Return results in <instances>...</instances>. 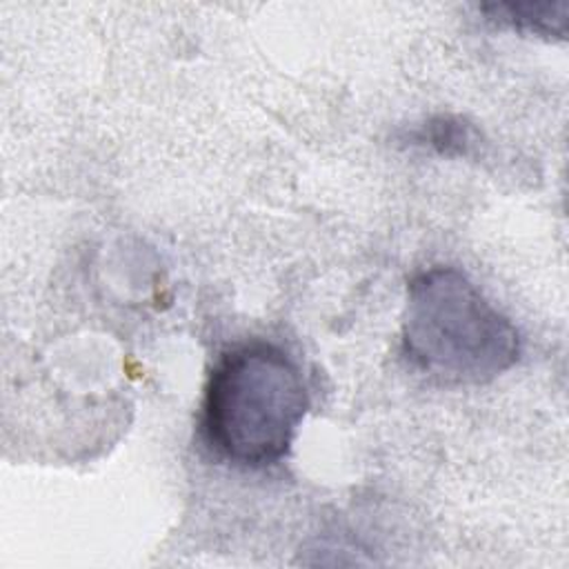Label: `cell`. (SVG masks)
Instances as JSON below:
<instances>
[{
	"label": "cell",
	"instance_id": "1",
	"mask_svg": "<svg viewBox=\"0 0 569 569\" xmlns=\"http://www.w3.org/2000/svg\"><path fill=\"white\" fill-rule=\"evenodd\" d=\"M307 411L309 389L298 362L273 342L247 340L216 360L200 429L218 458L262 469L289 453Z\"/></svg>",
	"mask_w": 569,
	"mask_h": 569
},
{
	"label": "cell",
	"instance_id": "2",
	"mask_svg": "<svg viewBox=\"0 0 569 569\" xmlns=\"http://www.w3.org/2000/svg\"><path fill=\"white\" fill-rule=\"evenodd\" d=\"M400 345L422 373L462 385L498 378L522 353L516 325L451 264H433L409 280Z\"/></svg>",
	"mask_w": 569,
	"mask_h": 569
},
{
	"label": "cell",
	"instance_id": "3",
	"mask_svg": "<svg viewBox=\"0 0 569 569\" xmlns=\"http://www.w3.org/2000/svg\"><path fill=\"white\" fill-rule=\"evenodd\" d=\"M480 9L491 22L516 31L547 38H565L567 33V2H491L482 4Z\"/></svg>",
	"mask_w": 569,
	"mask_h": 569
},
{
	"label": "cell",
	"instance_id": "4",
	"mask_svg": "<svg viewBox=\"0 0 569 569\" xmlns=\"http://www.w3.org/2000/svg\"><path fill=\"white\" fill-rule=\"evenodd\" d=\"M409 144L431 149L440 156H458V158H469L473 156L480 144V131L467 122L460 116L451 113H438L411 129L405 138Z\"/></svg>",
	"mask_w": 569,
	"mask_h": 569
}]
</instances>
